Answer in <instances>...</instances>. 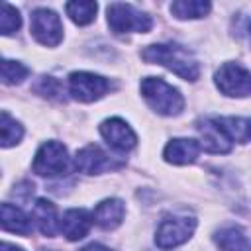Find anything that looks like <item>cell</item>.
I'll list each match as a JSON object with an SVG mask.
<instances>
[{"label": "cell", "mask_w": 251, "mask_h": 251, "mask_svg": "<svg viewBox=\"0 0 251 251\" xmlns=\"http://www.w3.org/2000/svg\"><path fill=\"white\" fill-rule=\"evenodd\" d=\"M141 57L147 63H155V65L167 67L171 73L178 75L184 80H196L200 76L198 61L182 45H176V43H155V45L145 47L141 51Z\"/></svg>", "instance_id": "1"}, {"label": "cell", "mask_w": 251, "mask_h": 251, "mask_svg": "<svg viewBox=\"0 0 251 251\" xmlns=\"http://www.w3.org/2000/svg\"><path fill=\"white\" fill-rule=\"evenodd\" d=\"M139 88H141V94H143L145 102L151 106V110H155L161 116H176L184 108L182 94L175 86L165 82L161 76L143 78Z\"/></svg>", "instance_id": "2"}, {"label": "cell", "mask_w": 251, "mask_h": 251, "mask_svg": "<svg viewBox=\"0 0 251 251\" xmlns=\"http://www.w3.org/2000/svg\"><path fill=\"white\" fill-rule=\"evenodd\" d=\"M106 14H108V25L114 33H131V31L147 33L153 25L151 18L131 4L114 2L108 6Z\"/></svg>", "instance_id": "3"}, {"label": "cell", "mask_w": 251, "mask_h": 251, "mask_svg": "<svg viewBox=\"0 0 251 251\" xmlns=\"http://www.w3.org/2000/svg\"><path fill=\"white\" fill-rule=\"evenodd\" d=\"M196 229V218L192 216H165L155 231V243L161 249H173L190 239Z\"/></svg>", "instance_id": "4"}, {"label": "cell", "mask_w": 251, "mask_h": 251, "mask_svg": "<svg viewBox=\"0 0 251 251\" xmlns=\"http://www.w3.org/2000/svg\"><path fill=\"white\" fill-rule=\"evenodd\" d=\"M33 173L39 176H63L69 173V153L59 141H45L33 157Z\"/></svg>", "instance_id": "5"}, {"label": "cell", "mask_w": 251, "mask_h": 251, "mask_svg": "<svg viewBox=\"0 0 251 251\" xmlns=\"http://www.w3.org/2000/svg\"><path fill=\"white\" fill-rule=\"evenodd\" d=\"M110 88V80L100 75L86 71H76L69 75V94L78 102H96Z\"/></svg>", "instance_id": "6"}, {"label": "cell", "mask_w": 251, "mask_h": 251, "mask_svg": "<svg viewBox=\"0 0 251 251\" xmlns=\"http://www.w3.org/2000/svg\"><path fill=\"white\" fill-rule=\"evenodd\" d=\"M216 86L226 96L243 98L251 94V73L239 63H224L216 73Z\"/></svg>", "instance_id": "7"}, {"label": "cell", "mask_w": 251, "mask_h": 251, "mask_svg": "<svg viewBox=\"0 0 251 251\" xmlns=\"http://www.w3.org/2000/svg\"><path fill=\"white\" fill-rule=\"evenodd\" d=\"M29 31L41 45H47V47H55L63 39L61 18L53 10H47V8H37L31 12Z\"/></svg>", "instance_id": "8"}, {"label": "cell", "mask_w": 251, "mask_h": 251, "mask_svg": "<svg viewBox=\"0 0 251 251\" xmlns=\"http://www.w3.org/2000/svg\"><path fill=\"white\" fill-rule=\"evenodd\" d=\"M198 133H200V147L208 153H229L231 151V139L222 127L218 118H208L198 122Z\"/></svg>", "instance_id": "9"}, {"label": "cell", "mask_w": 251, "mask_h": 251, "mask_svg": "<svg viewBox=\"0 0 251 251\" xmlns=\"http://www.w3.org/2000/svg\"><path fill=\"white\" fill-rule=\"evenodd\" d=\"M100 133L102 137L106 139V143L116 149V151H129L135 147L137 143V137L133 133V129L122 120V118H110V120H104L100 124Z\"/></svg>", "instance_id": "10"}, {"label": "cell", "mask_w": 251, "mask_h": 251, "mask_svg": "<svg viewBox=\"0 0 251 251\" xmlns=\"http://www.w3.org/2000/svg\"><path fill=\"white\" fill-rule=\"evenodd\" d=\"M73 165L76 171H80L84 175H98V173L120 167V163L112 161V157H108L98 145H86L80 151H76Z\"/></svg>", "instance_id": "11"}, {"label": "cell", "mask_w": 251, "mask_h": 251, "mask_svg": "<svg viewBox=\"0 0 251 251\" xmlns=\"http://www.w3.org/2000/svg\"><path fill=\"white\" fill-rule=\"evenodd\" d=\"M92 216L82 210V208H73V210H67L59 222V227L63 231V235L69 239V241H76V239H82L90 226H92Z\"/></svg>", "instance_id": "12"}, {"label": "cell", "mask_w": 251, "mask_h": 251, "mask_svg": "<svg viewBox=\"0 0 251 251\" xmlns=\"http://www.w3.org/2000/svg\"><path fill=\"white\" fill-rule=\"evenodd\" d=\"M200 143L196 139H186V137H178V139H171L163 151V157L167 163L173 165H190L196 161V157L200 155Z\"/></svg>", "instance_id": "13"}, {"label": "cell", "mask_w": 251, "mask_h": 251, "mask_svg": "<svg viewBox=\"0 0 251 251\" xmlns=\"http://www.w3.org/2000/svg\"><path fill=\"white\" fill-rule=\"evenodd\" d=\"M124 214H126V206L120 198H106L94 208L92 220L98 227L110 231V229H116L122 224Z\"/></svg>", "instance_id": "14"}, {"label": "cell", "mask_w": 251, "mask_h": 251, "mask_svg": "<svg viewBox=\"0 0 251 251\" xmlns=\"http://www.w3.org/2000/svg\"><path fill=\"white\" fill-rule=\"evenodd\" d=\"M31 218L37 226V229L47 235V237H53L57 233V210L55 206L45 200V198H39L35 204H33V210H31Z\"/></svg>", "instance_id": "15"}, {"label": "cell", "mask_w": 251, "mask_h": 251, "mask_svg": "<svg viewBox=\"0 0 251 251\" xmlns=\"http://www.w3.org/2000/svg\"><path fill=\"white\" fill-rule=\"evenodd\" d=\"M2 227L6 231L18 233V235H29L31 233V222L29 218L18 208L8 202L2 204Z\"/></svg>", "instance_id": "16"}, {"label": "cell", "mask_w": 251, "mask_h": 251, "mask_svg": "<svg viewBox=\"0 0 251 251\" xmlns=\"http://www.w3.org/2000/svg\"><path fill=\"white\" fill-rule=\"evenodd\" d=\"M216 243L222 251H251V241L239 227H224L216 233Z\"/></svg>", "instance_id": "17"}, {"label": "cell", "mask_w": 251, "mask_h": 251, "mask_svg": "<svg viewBox=\"0 0 251 251\" xmlns=\"http://www.w3.org/2000/svg\"><path fill=\"white\" fill-rule=\"evenodd\" d=\"M210 2L204 0H176L171 4V14L178 20H196L210 12Z\"/></svg>", "instance_id": "18"}, {"label": "cell", "mask_w": 251, "mask_h": 251, "mask_svg": "<svg viewBox=\"0 0 251 251\" xmlns=\"http://www.w3.org/2000/svg\"><path fill=\"white\" fill-rule=\"evenodd\" d=\"M96 10H98V4L96 2H69V4H65L67 16L76 25H86V24L94 22Z\"/></svg>", "instance_id": "19"}, {"label": "cell", "mask_w": 251, "mask_h": 251, "mask_svg": "<svg viewBox=\"0 0 251 251\" xmlns=\"http://www.w3.org/2000/svg\"><path fill=\"white\" fill-rule=\"evenodd\" d=\"M0 131H2V147L4 149L16 145L24 135V127L6 110L2 112V118H0Z\"/></svg>", "instance_id": "20"}, {"label": "cell", "mask_w": 251, "mask_h": 251, "mask_svg": "<svg viewBox=\"0 0 251 251\" xmlns=\"http://www.w3.org/2000/svg\"><path fill=\"white\" fill-rule=\"evenodd\" d=\"M29 75V69L18 61L4 59L2 61V82L4 84H20Z\"/></svg>", "instance_id": "21"}, {"label": "cell", "mask_w": 251, "mask_h": 251, "mask_svg": "<svg viewBox=\"0 0 251 251\" xmlns=\"http://www.w3.org/2000/svg\"><path fill=\"white\" fill-rule=\"evenodd\" d=\"M22 25V18H20V12L4 2L2 4V14H0V29H2V35H12L14 31H18Z\"/></svg>", "instance_id": "22"}, {"label": "cell", "mask_w": 251, "mask_h": 251, "mask_svg": "<svg viewBox=\"0 0 251 251\" xmlns=\"http://www.w3.org/2000/svg\"><path fill=\"white\" fill-rule=\"evenodd\" d=\"M33 90L49 100H63V94H65V88L63 84L55 78V76H41L37 80V84L33 86Z\"/></svg>", "instance_id": "23"}, {"label": "cell", "mask_w": 251, "mask_h": 251, "mask_svg": "<svg viewBox=\"0 0 251 251\" xmlns=\"http://www.w3.org/2000/svg\"><path fill=\"white\" fill-rule=\"evenodd\" d=\"M78 251H112L110 247H104V245H100V243H90V245H86V247H82V249H78Z\"/></svg>", "instance_id": "24"}, {"label": "cell", "mask_w": 251, "mask_h": 251, "mask_svg": "<svg viewBox=\"0 0 251 251\" xmlns=\"http://www.w3.org/2000/svg\"><path fill=\"white\" fill-rule=\"evenodd\" d=\"M0 251H24V249H22V247H18V245H12V243H8V241H4Z\"/></svg>", "instance_id": "25"}, {"label": "cell", "mask_w": 251, "mask_h": 251, "mask_svg": "<svg viewBox=\"0 0 251 251\" xmlns=\"http://www.w3.org/2000/svg\"><path fill=\"white\" fill-rule=\"evenodd\" d=\"M249 33H251V25H249Z\"/></svg>", "instance_id": "26"}]
</instances>
